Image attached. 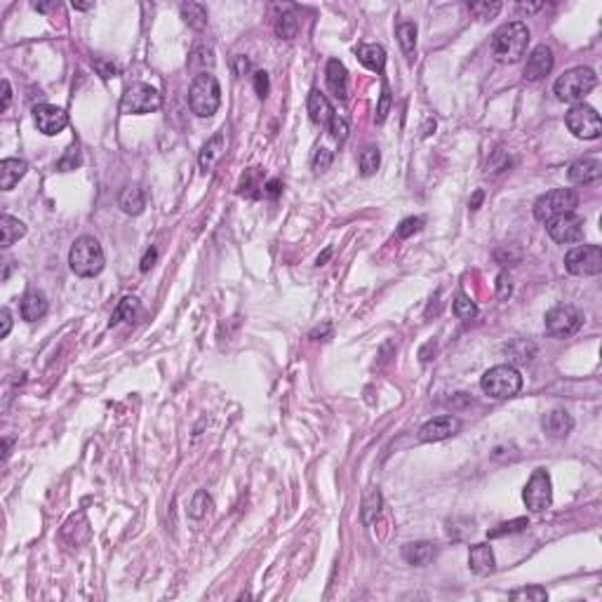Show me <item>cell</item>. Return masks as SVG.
I'll use <instances>...</instances> for the list:
<instances>
[{
  "instance_id": "obj_50",
  "label": "cell",
  "mask_w": 602,
  "mask_h": 602,
  "mask_svg": "<svg viewBox=\"0 0 602 602\" xmlns=\"http://www.w3.org/2000/svg\"><path fill=\"white\" fill-rule=\"evenodd\" d=\"M264 193H266V195H271V198H276V195L280 193V181H278V179H271V181L264 186Z\"/></svg>"
},
{
  "instance_id": "obj_41",
  "label": "cell",
  "mask_w": 602,
  "mask_h": 602,
  "mask_svg": "<svg viewBox=\"0 0 602 602\" xmlns=\"http://www.w3.org/2000/svg\"><path fill=\"white\" fill-rule=\"evenodd\" d=\"M421 226H423V219H421V217H409V219H405L402 224L398 226V238H409L412 233L421 231Z\"/></svg>"
},
{
  "instance_id": "obj_20",
  "label": "cell",
  "mask_w": 602,
  "mask_h": 602,
  "mask_svg": "<svg viewBox=\"0 0 602 602\" xmlns=\"http://www.w3.org/2000/svg\"><path fill=\"white\" fill-rule=\"evenodd\" d=\"M27 170L29 163L22 160V158H5L0 163V188L3 191H12L15 183H19V179L27 174Z\"/></svg>"
},
{
  "instance_id": "obj_17",
  "label": "cell",
  "mask_w": 602,
  "mask_h": 602,
  "mask_svg": "<svg viewBox=\"0 0 602 602\" xmlns=\"http://www.w3.org/2000/svg\"><path fill=\"white\" fill-rule=\"evenodd\" d=\"M600 174H602V165L600 160H595V158H579V160H574L567 170V176L572 183H593L600 179Z\"/></svg>"
},
{
  "instance_id": "obj_32",
  "label": "cell",
  "mask_w": 602,
  "mask_h": 602,
  "mask_svg": "<svg viewBox=\"0 0 602 602\" xmlns=\"http://www.w3.org/2000/svg\"><path fill=\"white\" fill-rule=\"evenodd\" d=\"M214 64V52L210 45H195L191 57H188V66L195 68L200 73H207V68H212Z\"/></svg>"
},
{
  "instance_id": "obj_14",
  "label": "cell",
  "mask_w": 602,
  "mask_h": 602,
  "mask_svg": "<svg viewBox=\"0 0 602 602\" xmlns=\"http://www.w3.org/2000/svg\"><path fill=\"white\" fill-rule=\"evenodd\" d=\"M459 428H461V421L456 419V416H435V419L426 421L419 428V440L440 442V440H447V438H452V435H456Z\"/></svg>"
},
{
  "instance_id": "obj_24",
  "label": "cell",
  "mask_w": 602,
  "mask_h": 602,
  "mask_svg": "<svg viewBox=\"0 0 602 602\" xmlns=\"http://www.w3.org/2000/svg\"><path fill=\"white\" fill-rule=\"evenodd\" d=\"M405 560L409 562V565H416V567H423L428 565L430 560H433L435 555H438V548H435V543H428V541H416V543H407L402 550Z\"/></svg>"
},
{
  "instance_id": "obj_22",
  "label": "cell",
  "mask_w": 602,
  "mask_h": 602,
  "mask_svg": "<svg viewBox=\"0 0 602 602\" xmlns=\"http://www.w3.org/2000/svg\"><path fill=\"white\" fill-rule=\"evenodd\" d=\"M224 146H226L224 132H217V135H214L210 142H207L205 146H202L200 156H198V165H200L202 172H210L214 165L219 163V158L224 156Z\"/></svg>"
},
{
  "instance_id": "obj_9",
  "label": "cell",
  "mask_w": 602,
  "mask_h": 602,
  "mask_svg": "<svg viewBox=\"0 0 602 602\" xmlns=\"http://www.w3.org/2000/svg\"><path fill=\"white\" fill-rule=\"evenodd\" d=\"M584 325V313L579 308L569 306H555L550 308L546 313V332L550 337H557V339H565V337H572L576 334Z\"/></svg>"
},
{
  "instance_id": "obj_53",
  "label": "cell",
  "mask_w": 602,
  "mask_h": 602,
  "mask_svg": "<svg viewBox=\"0 0 602 602\" xmlns=\"http://www.w3.org/2000/svg\"><path fill=\"white\" fill-rule=\"evenodd\" d=\"M480 202H483V191H475V195L471 198V210H478Z\"/></svg>"
},
{
  "instance_id": "obj_10",
  "label": "cell",
  "mask_w": 602,
  "mask_h": 602,
  "mask_svg": "<svg viewBox=\"0 0 602 602\" xmlns=\"http://www.w3.org/2000/svg\"><path fill=\"white\" fill-rule=\"evenodd\" d=\"M522 502L532 513H541L550 509V504H553V485H550V475L543 468H536L532 473L529 483L525 485Z\"/></svg>"
},
{
  "instance_id": "obj_34",
  "label": "cell",
  "mask_w": 602,
  "mask_h": 602,
  "mask_svg": "<svg viewBox=\"0 0 602 602\" xmlns=\"http://www.w3.org/2000/svg\"><path fill=\"white\" fill-rule=\"evenodd\" d=\"M210 509H212V497L205 490H198L193 494L191 504H188V516L200 520V518H205L210 513Z\"/></svg>"
},
{
  "instance_id": "obj_13",
  "label": "cell",
  "mask_w": 602,
  "mask_h": 602,
  "mask_svg": "<svg viewBox=\"0 0 602 602\" xmlns=\"http://www.w3.org/2000/svg\"><path fill=\"white\" fill-rule=\"evenodd\" d=\"M33 120H36V128L47 137L59 135V132L68 125L66 111L59 109V106H52V104H38L33 109Z\"/></svg>"
},
{
  "instance_id": "obj_45",
  "label": "cell",
  "mask_w": 602,
  "mask_h": 602,
  "mask_svg": "<svg viewBox=\"0 0 602 602\" xmlns=\"http://www.w3.org/2000/svg\"><path fill=\"white\" fill-rule=\"evenodd\" d=\"M269 87H271L269 73H266V71H257V73H255V90H257L259 97H262V99L269 97Z\"/></svg>"
},
{
  "instance_id": "obj_44",
  "label": "cell",
  "mask_w": 602,
  "mask_h": 602,
  "mask_svg": "<svg viewBox=\"0 0 602 602\" xmlns=\"http://www.w3.org/2000/svg\"><path fill=\"white\" fill-rule=\"evenodd\" d=\"M332 165V151L327 149H318L313 156V170L315 172H325V170Z\"/></svg>"
},
{
  "instance_id": "obj_19",
  "label": "cell",
  "mask_w": 602,
  "mask_h": 602,
  "mask_svg": "<svg viewBox=\"0 0 602 602\" xmlns=\"http://www.w3.org/2000/svg\"><path fill=\"white\" fill-rule=\"evenodd\" d=\"M494 553L487 543H475L471 546V553H468V567H471L473 574L478 576H490L494 572Z\"/></svg>"
},
{
  "instance_id": "obj_29",
  "label": "cell",
  "mask_w": 602,
  "mask_h": 602,
  "mask_svg": "<svg viewBox=\"0 0 602 602\" xmlns=\"http://www.w3.org/2000/svg\"><path fill=\"white\" fill-rule=\"evenodd\" d=\"M416 24L414 22H400L396 29V36H398V43H400L405 57L412 61L414 59V47H416Z\"/></svg>"
},
{
  "instance_id": "obj_39",
  "label": "cell",
  "mask_w": 602,
  "mask_h": 602,
  "mask_svg": "<svg viewBox=\"0 0 602 602\" xmlns=\"http://www.w3.org/2000/svg\"><path fill=\"white\" fill-rule=\"evenodd\" d=\"M525 527H529L527 518H518V520H511V522H504L499 525L497 529L490 532V536H504V534H516V532H522Z\"/></svg>"
},
{
  "instance_id": "obj_33",
  "label": "cell",
  "mask_w": 602,
  "mask_h": 602,
  "mask_svg": "<svg viewBox=\"0 0 602 602\" xmlns=\"http://www.w3.org/2000/svg\"><path fill=\"white\" fill-rule=\"evenodd\" d=\"M358 165H360V174H363V176H372V174H375L377 170H379V165H382V153H379V149L367 146L363 153H360Z\"/></svg>"
},
{
  "instance_id": "obj_46",
  "label": "cell",
  "mask_w": 602,
  "mask_h": 602,
  "mask_svg": "<svg viewBox=\"0 0 602 602\" xmlns=\"http://www.w3.org/2000/svg\"><path fill=\"white\" fill-rule=\"evenodd\" d=\"M511 280H509V276L506 273H502L497 278V294H499V299H509L511 296Z\"/></svg>"
},
{
  "instance_id": "obj_25",
  "label": "cell",
  "mask_w": 602,
  "mask_h": 602,
  "mask_svg": "<svg viewBox=\"0 0 602 602\" xmlns=\"http://www.w3.org/2000/svg\"><path fill=\"white\" fill-rule=\"evenodd\" d=\"M360 64L367 66L370 71H377V73H384V66H386V50L377 43H370V45H360L356 50Z\"/></svg>"
},
{
  "instance_id": "obj_52",
  "label": "cell",
  "mask_w": 602,
  "mask_h": 602,
  "mask_svg": "<svg viewBox=\"0 0 602 602\" xmlns=\"http://www.w3.org/2000/svg\"><path fill=\"white\" fill-rule=\"evenodd\" d=\"M329 332H332V327L325 325L322 329H313V332H310V337H313V339H315V337H329Z\"/></svg>"
},
{
  "instance_id": "obj_43",
  "label": "cell",
  "mask_w": 602,
  "mask_h": 602,
  "mask_svg": "<svg viewBox=\"0 0 602 602\" xmlns=\"http://www.w3.org/2000/svg\"><path fill=\"white\" fill-rule=\"evenodd\" d=\"M389 111H391V92H389V85L384 82L382 101H379V106H377V123H384L386 116H389Z\"/></svg>"
},
{
  "instance_id": "obj_8",
  "label": "cell",
  "mask_w": 602,
  "mask_h": 602,
  "mask_svg": "<svg viewBox=\"0 0 602 602\" xmlns=\"http://www.w3.org/2000/svg\"><path fill=\"white\" fill-rule=\"evenodd\" d=\"M565 123H567V130L572 132L576 139H586V142L598 139L602 132L598 111L588 104H574L572 109L567 111Z\"/></svg>"
},
{
  "instance_id": "obj_1",
  "label": "cell",
  "mask_w": 602,
  "mask_h": 602,
  "mask_svg": "<svg viewBox=\"0 0 602 602\" xmlns=\"http://www.w3.org/2000/svg\"><path fill=\"white\" fill-rule=\"evenodd\" d=\"M527 45H529V29L522 22L502 24L492 33L490 40L494 59L502 61V64H518L525 57V52H527Z\"/></svg>"
},
{
  "instance_id": "obj_21",
  "label": "cell",
  "mask_w": 602,
  "mask_h": 602,
  "mask_svg": "<svg viewBox=\"0 0 602 602\" xmlns=\"http://www.w3.org/2000/svg\"><path fill=\"white\" fill-rule=\"evenodd\" d=\"M574 428V421L567 409H553L543 416V430L550 438H565L569 430Z\"/></svg>"
},
{
  "instance_id": "obj_7",
  "label": "cell",
  "mask_w": 602,
  "mask_h": 602,
  "mask_svg": "<svg viewBox=\"0 0 602 602\" xmlns=\"http://www.w3.org/2000/svg\"><path fill=\"white\" fill-rule=\"evenodd\" d=\"M579 207V195L572 188H555V191L543 193L534 202V217L539 221H548L560 214H569Z\"/></svg>"
},
{
  "instance_id": "obj_48",
  "label": "cell",
  "mask_w": 602,
  "mask_h": 602,
  "mask_svg": "<svg viewBox=\"0 0 602 602\" xmlns=\"http://www.w3.org/2000/svg\"><path fill=\"white\" fill-rule=\"evenodd\" d=\"M0 318H3V332H0V337H8L10 334V329H12V313H10V308H3L0 310Z\"/></svg>"
},
{
  "instance_id": "obj_49",
  "label": "cell",
  "mask_w": 602,
  "mask_h": 602,
  "mask_svg": "<svg viewBox=\"0 0 602 602\" xmlns=\"http://www.w3.org/2000/svg\"><path fill=\"white\" fill-rule=\"evenodd\" d=\"M156 259H158V252H156V247H151V250L146 252V257L142 259V271H144V273L151 271V266L156 264Z\"/></svg>"
},
{
  "instance_id": "obj_26",
  "label": "cell",
  "mask_w": 602,
  "mask_h": 602,
  "mask_svg": "<svg viewBox=\"0 0 602 602\" xmlns=\"http://www.w3.org/2000/svg\"><path fill=\"white\" fill-rule=\"evenodd\" d=\"M118 207H120V210H123L125 214H132V217L142 214L144 207H146V198H144V191H142L139 186H128L123 193H120Z\"/></svg>"
},
{
  "instance_id": "obj_4",
  "label": "cell",
  "mask_w": 602,
  "mask_h": 602,
  "mask_svg": "<svg viewBox=\"0 0 602 602\" xmlns=\"http://www.w3.org/2000/svg\"><path fill=\"white\" fill-rule=\"evenodd\" d=\"M221 104V87L212 73H198L188 87V106L198 118H212Z\"/></svg>"
},
{
  "instance_id": "obj_54",
  "label": "cell",
  "mask_w": 602,
  "mask_h": 602,
  "mask_svg": "<svg viewBox=\"0 0 602 602\" xmlns=\"http://www.w3.org/2000/svg\"><path fill=\"white\" fill-rule=\"evenodd\" d=\"M329 257H332V250H329V247H327V250H325V252H322V255L318 257V266H322V264H325V262H327V259H329Z\"/></svg>"
},
{
  "instance_id": "obj_55",
  "label": "cell",
  "mask_w": 602,
  "mask_h": 602,
  "mask_svg": "<svg viewBox=\"0 0 602 602\" xmlns=\"http://www.w3.org/2000/svg\"><path fill=\"white\" fill-rule=\"evenodd\" d=\"M92 3H73V10H90Z\"/></svg>"
},
{
  "instance_id": "obj_56",
  "label": "cell",
  "mask_w": 602,
  "mask_h": 602,
  "mask_svg": "<svg viewBox=\"0 0 602 602\" xmlns=\"http://www.w3.org/2000/svg\"><path fill=\"white\" fill-rule=\"evenodd\" d=\"M10 271H12V262H5V273H3V280L10 278Z\"/></svg>"
},
{
  "instance_id": "obj_3",
  "label": "cell",
  "mask_w": 602,
  "mask_h": 602,
  "mask_svg": "<svg viewBox=\"0 0 602 602\" xmlns=\"http://www.w3.org/2000/svg\"><path fill=\"white\" fill-rule=\"evenodd\" d=\"M106 257L101 250L99 240L92 236H82L73 243L71 252H68V266L75 276L80 278H94L104 271Z\"/></svg>"
},
{
  "instance_id": "obj_27",
  "label": "cell",
  "mask_w": 602,
  "mask_h": 602,
  "mask_svg": "<svg viewBox=\"0 0 602 602\" xmlns=\"http://www.w3.org/2000/svg\"><path fill=\"white\" fill-rule=\"evenodd\" d=\"M0 233H3V236H0V245L10 247L15 240L27 236V226H24V221L10 217V214H3V217H0Z\"/></svg>"
},
{
  "instance_id": "obj_37",
  "label": "cell",
  "mask_w": 602,
  "mask_h": 602,
  "mask_svg": "<svg viewBox=\"0 0 602 602\" xmlns=\"http://www.w3.org/2000/svg\"><path fill=\"white\" fill-rule=\"evenodd\" d=\"M511 600H534V602H543L548 600L546 588L541 586H529V588H520V591H513Z\"/></svg>"
},
{
  "instance_id": "obj_6",
  "label": "cell",
  "mask_w": 602,
  "mask_h": 602,
  "mask_svg": "<svg viewBox=\"0 0 602 602\" xmlns=\"http://www.w3.org/2000/svg\"><path fill=\"white\" fill-rule=\"evenodd\" d=\"M163 106V97L156 87L146 85V82H135L130 85L120 101V111L128 116H144V113H153Z\"/></svg>"
},
{
  "instance_id": "obj_42",
  "label": "cell",
  "mask_w": 602,
  "mask_h": 602,
  "mask_svg": "<svg viewBox=\"0 0 602 602\" xmlns=\"http://www.w3.org/2000/svg\"><path fill=\"white\" fill-rule=\"evenodd\" d=\"M327 130H329V135L337 139V142H344V139L348 137V123L339 116H334L332 123L327 125Z\"/></svg>"
},
{
  "instance_id": "obj_2",
  "label": "cell",
  "mask_w": 602,
  "mask_h": 602,
  "mask_svg": "<svg viewBox=\"0 0 602 602\" xmlns=\"http://www.w3.org/2000/svg\"><path fill=\"white\" fill-rule=\"evenodd\" d=\"M598 85V75H595L593 68L588 66H576L569 68L555 80V97L565 104H581L588 94L595 90Z\"/></svg>"
},
{
  "instance_id": "obj_40",
  "label": "cell",
  "mask_w": 602,
  "mask_h": 602,
  "mask_svg": "<svg viewBox=\"0 0 602 602\" xmlns=\"http://www.w3.org/2000/svg\"><path fill=\"white\" fill-rule=\"evenodd\" d=\"M80 165V153H78V146H71L68 149V153L61 158L59 163H57V167L61 170V172H71V170H75Z\"/></svg>"
},
{
  "instance_id": "obj_30",
  "label": "cell",
  "mask_w": 602,
  "mask_h": 602,
  "mask_svg": "<svg viewBox=\"0 0 602 602\" xmlns=\"http://www.w3.org/2000/svg\"><path fill=\"white\" fill-rule=\"evenodd\" d=\"M139 310H142V303H139L137 296H125V299L118 303L116 313L111 315V325H118V322H123V320L132 322L139 315Z\"/></svg>"
},
{
  "instance_id": "obj_31",
  "label": "cell",
  "mask_w": 602,
  "mask_h": 602,
  "mask_svg": "<svg viewBox=\"0 0 602 602\" xmlns=\"http://www.w3.org/2000/svg\"><path fill=\"white\" fill-rule=\"evenodd\" d=\"M276 33L283 38V40H292L299 33V15L296 12H285V15L278 17L276 22Z\"/></svg>"
},
{
  "instance_id": "obj_12",
  "label": "cell",
  "mask_w": 602,
  "mask_h": 602,
  "mask_svg": "<svg viewBox=\"0 0 602 602\" xmlns=\"http://www.w3.org/2000/svg\"><path fill=\"white\" fill-rule=\"evenodd\" d=\"M546 233L560 245L579 243V240L584 238V219L574 212L560 214V217H553L546 221Z\"/></svg>"
},
{
  "instance_id": "obj_36",
  "label": "cell",
  "mask_w": 602,
  "mask_h": 602,
  "mask_svg": "<svg viewBox=\"0 0 602 602\" xmlns=\"http://www.w3.org/2000/svg\"><path fill=\"white\" fill-rule=\"evenodd\" d=\"M452 310H454L456 318H461V320H471V318H475V315H478V306H475V303L468 299L466 294L456 296L454 303H452Z\"/></svg>"
},
{
  "instance_id": "obj_11",
  "label": "cell",
  "mask_w": 602,
  "mask_h": 602,
  "mask_svg": "<svg viewBox=\"0 0 602 602\" xmlns=\"http://www.w3.org/2000/svg\"><path fill=\"white\" fill-rule=\"evenodd\" d=\"M565 269L572 276H598L602 271V250L598 245H579L565 255Z\"/></svg>"
},
{
  "instance_id": "obj_15",
  "label": "cell",
  "mask_w": 602,
  "mask_h": 602,
  "mask_svg": "<svg viewBox=\"0 0 602 602\" xmlns=\"http://www.w3.org/2000/svg\"><path fill=\"white\" fill-rule=\"evenodd\" d=\"M553 64H555L553 50H550L548 45H539V47H534L529 52L522 75L527 80H541V78H546L550 71H553Z\"/></svg>"
},
{
  "instance_id": "obj_47",
  "label": "cell",
  "mask_w": 602,
  "mask_h": 602,
  "mask_svg": "<svg viewBox=\"0 0 602 602\" xmlns=\"http://www.w3.org/2000/svg\"><path fill=\"white\" fill-rule=\"evenodd\" d=\"M233 68H236V73H238V75H247V73H250L252 64H250V59H247V57L238 54L236 59H233Z\"/></svg>"
},
{
  "instance_id": "obj_23",
  "label": "cell",
  "mask_w": 602,
  "mask_h": 602,
  "mask_svg": "<svg viewBox=\"0 0 602 602\" xmlns=\"http://www.w3.org/2000/svg\"><path fill=\"white\" fill-rule=\"evenodd\" d=\"M327 87L339 99H348V71L339 59H329L327 64Z\"/></svg>"
},
{
  "instance_id": "obj_28",
  "label": "cell",
  "mask_w": 602,
  "mask_h": 602,
  "mask_svg": "<svg viewBox=\"0 0 602 602\" xmlns=\"http://www.w3.org/2000/svg\"><path fill=\"white\" fill-rule=\"evenodd\" d=\"M179 12H181V19H183V22H186L193 31H202V29L207 27V8H205V5H200V3H183L181 8H179Z\"/></svg>"
},
{
  "instance_id": "obj_51",
  "label": "cell",
  "mask_w": 602,
  "mask_h": 602,
  "mask_svg": "<svg viewBox=\"0 0 602 602\" xmlns=\"http://www.w3.org/2000/svg\"><path fill=\"white\" fill-rule=\"evenodd\" d=\"M10 101H12V87H10L8 80H3V109H5V111H8Z\"/></svg>"
},
{
  "instance_id": "obj_38",
  "label": "cell",
  "mask_w": 602,
  "mask_h": 602,
  "mask_svg": "<svg viewBox=\"0 0 602 602\" xmlns=\"http://www.w3.org/2000/svg\"><path fill=\"white\" fill-rule=\"evenodd\" d=\"M468 10L478 19H492L502 12V5L499 3H468Z\"/></svg>"
},
{
  "instance_id": "obj_35",
  "label": "cell",
  "mask_w": 602,
  "mask_h": 602,
  "mask_svg": "<svg viewBox=\"0 0 602 602\" xmlns=\"http://www.w3.org/2000/svg\"><path fill=\"white\" fill-rule=\"evenodd\" d=\"M382 513V494L379 490H372L367 492L365 502H363V522L365 525H372V520Z\"/></svg>"
},
{
  "instance_id": "obj_5",
  "label": "cell",
  "mask_w": 602,
  "mask_h": 602,
  "mask_svg": "<svg viewBox=\"0 0 602 602\" xmlns=\"http://www.w3.org/2000/svg\"><path fill=\"white\" fill-rule=\"evenodd\" d=\"M480 389H483L485 396L494 398V400H506V398H513L520 393L522 377L513 365H497L483 375Z\"/></svg>"
},
{
  "instance_id": "obj_18",
  "label": "cell",
  "mask_w": 602,
  "mask_h": 602,
  "mask_svg": "<svg viewBox=\"0 0 602 602\" xmlns=\"http://www.w3.org/2000/svg\"><path fill=\"white\" fill-rule=\"evenodd\" d=\"M308 116H310V120H313L315 125L327 128L337 113H334L332 104H329V99L325 97V94L318 92V90H313L308 94Z\"/></svg>"
},
{
  "instance_id": "obj_16",
  "label": "cell",
  "mask_w": 602,
  "mask_h": 602,
  "mask_svg": "<svg viewBox=\"0 0 602 602\" xmlns=\"http://www.w3.org/2000/svg\"><path fill=\"white\" fill-rule=\"evenodd\" d=\"M19 313L27 322H36L43 320L47 313V296L40 292V289H29L27 294L22 296V303H19Z\"/></svg>"
}]
</instances>
